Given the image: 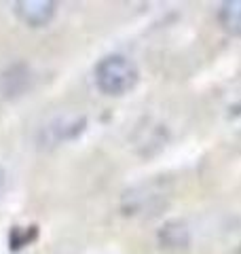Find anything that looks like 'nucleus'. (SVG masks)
<instances>
[{
	"label": "nucleus",
	"mask_w": 241,
	"mask_h": 254,
	"mask_svg": "<svg viewBox=\"0 0 241 254\" xmlns=\"http://www.w3.org/2000/svg\"><path fill=\"white\" fill-rule=\"evenodd\" d=\"M95 85L104 95H125L138 85V68L120 53L106 55L95 66Z\"/></svg>",
	"instance_id": "nucleus-1"
},
{
	"label": "nucleus",
	"mask_w": 241,
	"mask_h": 254,
	"mask_svg": "<svg viewBox=\"0 0 241 254\" xmlns=\"http://www.w3.org/2000/svg\"><path fill=\"white\" fill-rule=\"evenodd\" d=\"M13 11L17 19L26 23L28 28H45L53 21L58 4L49 2V0H23V2L13 4Z\"/></svg>",
	"instance_id": "nucleus-2"
},
{
	"label": "nucleus",
	"mask_w": 241,
	"mask_h": 254,
	"mask_svg": "<svg viewBox=\"0 0 241 254\" xmlns=\"http://www.w3.org/2000/svg\"><path fill=\"white\" fill-rule=\"evenodd\" d=\"M32 87V74L26 64H15L0 72V102H11Z\"/></svg>",
	"instance_id": "nucleus-3"
},
{
	"label": "nucleus",
	"mask_w": 241,
	"mask_h": 254,
	"mask_svg": "<svg viewBox=\"0 0 241 254\" xmlns=\"http://www.w3.org/2000/svg\"><path fill=\"white\" fill-rule=\"evenodd\" d=\"M87 119L85 117H60L53 119L49 125H45L43 129V140L47 144H63L78 138L85 131Z\"/></svg>",
	"instance_id": "nucleus-4"
},
{
	"label": "nucleus",
	"mask_w": 241,
	"mask_h": 254,
	"mask_svg": "<svg viewBox=\"0 0 241 254\" xmlns=\"http://www.w3.org/2000/svg\"><path fill=\"white\" fill-rule=\"evenodd\" d=\"M163 201H165V190L159 189L157 185H144L125 195V205L127 210H131L129 214L152 210L157 203H163Z\"/></svg>",
	"instance_id": "nucleus-5"
},
{
	"label": "nucleus",
	"mask_w": 241,
	"mask_h": 254,
	"mask_svg": "<svg viewBox=\"0 0 241 254\" xmlns=\"http://www.w3.org/2000/svg\"><path fill=\"white\" fill-rule=\"evenodd\" d=\"M218 19L222 28L233 36L241 38V0H233V2H222L218 11Z\"/></svg>",
	"instance_id": "nucleus-6"
},
{
	"label": "nucleus",
	"mask_w": 241,
	"mask_h": 254,
	"mask_svg": "<svg viewBox=\"0 0 241 254\" xmlns=\"http://www.w3.org/2000/svg\"><path fill=\"white\" fill-rule=\"evenodd\" d=\"M159 240L167 248H184L188 244L190 235H188L186 225H182V222H167L159 231Z\"/></svg>",
	"instance_id": "nucleus-7"
},
{
	"label": "nucleus",
	"mask_w": 241,
	"mask_h": 254,
	"mask_svg": "<svg viewBox=\"0 0 241 254\" xmlns=\"http://www.w3.org/2000/svg\"><path fill=\"white\" fill-rule=\"evenodd\" d=\"M4 187H6V172H4L2 165H0V195H2Z\"/></svg>",
	"instance_id": "nucleus-8"
}]
</instances>
